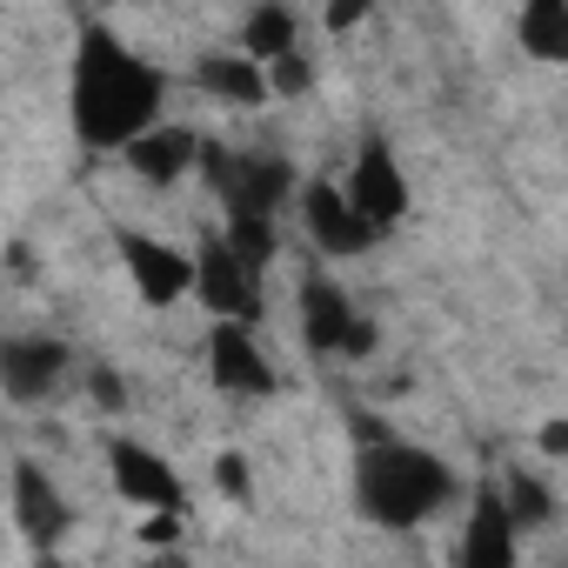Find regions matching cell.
I'll list each match as a JSON object with an SVG mask.
<instances>
[{
	"label": "cell",
	"mask_w": 568,
	"mask_h": 568,
	"mask_svg": "<svg viewBox=\"0 0 568 568\" xmlns=\"http://www.w3.org/2000/svg\"><path fill=\"white\" fill-rule=\"evenodd\" d=\"M355 501L382 528H422L448 501V462L408 442H375L355 468Z\"/></svg>",
	"instance_id": "obj_2"
},
{
	"label": "cell",
	"mask_w": 568,
	"mask_h": 568,
	"mask_svg": "<svg viewBox=\"0 0 568 568\" xmlns=\"http://www.w3.org/2000/svg\"><path fill=\"white\" fill-rule=\"evenodd\" d=\"M508 481H515V495H508V515H515V528L541 521V515H548V495L535 488V475H508Z\"/></svg>",
	"instance_id": "obj_18"
},
{
	"label": "cell",
	"mask_w": 568,
	"mask_h": 568,
	"mask_svg": "<svg viewBox=\"0 0 568 568\" xmlns=\"http://www.w3.org/2000/svg\"><path fill=\"white\" fill-rule=\"evenodd\" d=\"M201 154H207V148H201L187 128H154V134H141V141L128 148V168H134L141 181H161V187H168V181H181L187 161H201Z\"/></svg>",
	"instance_id": "obj_15"
},
{
	"label": "cell",
	"mask_w": 568,
	"mask_h": 568,
	"mask_svg": "<svg viewBox=\"0 0 568 568\" xmlns=\"http://www.w3.org/2000/svg\"><path fill=\"white\" fill-rule=\"evenodd\" d=\"M302 328H308V342L322 348V355H368L375 348V328L342 302V288L335 281H302Z\"/></svg>",
	"instance_id": "obj_6"
},
{
	"label": "cell",
	"mask_w": 568,
	"mask_h": 568,
	"mask_svg": "<svg viewBox=\"0 0 568 568\" xmlns=\"http://www.w3.org/2000/svg\"><path fill=\"white\" fill-rule=\"evenodd\" d=\"M521 48L535 61H568V8L561 0H535L521 14Z\"/></svg>",
	"instance_id": "obj_16"
},
{
	"label": "cell",
	"mask_w": 568,
	"mask_h": 568,
	"mask_svg": "<svg viewBox=\"0 0 568 568\" xmlns=\"http://www.w3.org/2000/svg\"><path fill=\"white\" fill-rule=\"evenodd\" d=\"M161 94H168L161 68H148L101 21L81 28V54H74V134L88 148H134L141 134H154Z\"/></svg>",
	"instance_id": "obj_1"
},
{
	"label": "cell",
	"mask_w": 568,
	"mask_h": 568,
	"mask_svg": "<svg viewBox=\"0 0 568 568\" xmlns=\"http://www.w3.org/2000/svg\"><path fill=\"white\" fill-rule=\"evenodd\" d=\"M94 402H101V408H121V382H114V368L94 375Z\"/></svg>",
	"instance_id": "obj_20"
},
{
	"label": "cell",
	"mask_w": 568,
	"mask_h": 568,
	"mask_svg": "<svg viewBox=\"0 0 568 568\" xmlns=\"http://www.w3.org/2000/svg\"><path fill=\"white\" fill-rule=\"evenodd\" d=\"M194 288H201V302H207L221 322H247V315L261 308V267H247V261L227 247V234H207V241L194 247Z\"/></svg>",
	"instance_id": "obj_4"
},
{
	"label": "cell",
	"mask_w": 568,
	"mask_h": 568,
	"mask_svg": "<svg viewBox=\"0 0 568 568\" xmlns=\"http://www.w3.org/2000/svg\"><path fill=\"white\" fill-rule=\"evenodd\" d=\"M221 488H227V495H247V468H241V455H221Z\"/></svg>",
	"instance_id": "obj_19"
},
{
	"label": "cell",
	"mask_w": 568,
	"mask_h": 568,
	"mask_svg": "<svg viewBox=\"0 0 568 568\" xmlns=\"http://www.w3.org/2000/svg\"><path fill=\"white\" fill-rule=\"evenodd\" d=\"M241 54H254L261 68L288 61V54H295V14H288V8H254V14H247V48H241Z\"/></svg>",
	"instance_id": "obj_17"
},
{
	"label": "cell",
	"mask_w": 568,
	"mask_h": 568,
	"mask_svg": "<svg viewBox=\"0 0 568 568\" xmlns=\"http://www.w3.org/2000/svg\"><path fill=\"white\" fill-rule=\"evenodd\" d=\"M302 221H308V234H315L322 254H362V247H375V227H368V221L348 207V194L328 187V181L302 187Z\"/></svg>",
	"instance_id": "obj_8"
},
{
	"label": "cell",
	"mask_w": 568,
	"mask_h": 568,
	"mask_svg": "<svg viewBox=\"0 0 568 568\" xmlns=\"http://www.w3.org/2000/svg\"><path fill=\"white\" fill-rule=\"evenodd\" d=\"M348 207L375 227V234H388L402 214H408V181H402V168H395V154L382 148V141H368L362 148V161H355V174H348Z\"/></svg>",
	"instance_id": "obj_5"
},
{
	"label": "cell",
	"mask_w": 568,
	"mask_h": 568,
	"mask_svg": "<svg viewBox=\"0 0 568 568\" xmlns=\"http://www.w3.org/2000/svg\"><path fill=\"white\" fill-rule=\"evenodd\" d=\"M207 368H214V382L234 388V395H267V388H274L267 355L247 342L241 322H221V328H214V342H207Z\"/></svg>",
	"instance_id": "obj_12"
},
{
	"label": "cell",
	"mask_w": 568,
	"mask_h": 568,
	"mask_svg": "<svg viewBox=\"0 0 568 568\" xmlns=\"http://www.w3.org/2000/svg\"><path fill=\"white\" fill-rule=\"evenodd\" d=\"M14 521H21L28 541H54V535L68 528V501L54 495V481H48L34 462L14 468Z\"/></svg>",
	"instance_id": "obj_14"
},
{
	"label": "cell",
	"mask_w": 568,
	"mask_h": 568,
	"mask_svg": "<svg viewBox=\"0 0 568 568\" xmlns=\"http://www.w3.org/2000/svg\"><path fill=\"white\" fill-rule=\"evenodd\" d=\"M194 81H201L214 101H234V108H261V101L274 94V81H267V68H261L254 54H207V61L194 68Z\"/></svg>",
	"instance_id": "obj_13"
},
{
	"label": "cell",
	"mask_w": 568,
	"mask_h": 568,
	"mask_svg": "<svg viewBox=\"0 0 568 568\" xmlns=\"http://www.w3.org/2000/svg\"><path fill=\"white\" fill-rule=\"evenodd\" d=\"M455 568H515V515H508L501 495H481V501L468 508Z\"/></svg>",
	"instance_id": "obj_11"
},
{
	"label": "cell",
	"mask_w": 568,
	"mask_h": 568,
	"mask_svg": "<svg viewBox=\"0 0 568 568\" xmlns=\"http://www.w3.org/2000/svg\"><path fill=\"white\" fill-rule=\"evenodd\" d=\"M121 261H128L134 295L154 302V308H168V302H181L194 288V254H181V247H168L154 234H121Z\"/></svg>",
	"instance_id": "obj_7"
},
{
	"label": "cell",
	"mask_w": 568,
	"mask_h": 568,
	"mask_svg": "<svg viewBox=\"0 0 568 568\" xmlns=\"http://www.w3.org/2000/svg\"><path fill=\"white\" fill-rule=\"evenodd\" d=\"M68 368V348L54 335H14L8 348H0V382H8L14 402H41Z\"/></svg>",
	"instance_id": "obj_10"
},
{
	"label": "cell",
	"mask_w": 568,
	"mask_h": 568,
	"mask_svg": "<svg viewBox=\"0 0 568 568\" xmlns=\"http://www.w3.org/2000/svg\"><path fill=\"white\" fill-rule=\"evenodd\" d=\"M541 442H548V448H555V455H568V422H555V428H548V435H541Z\"/></svg>",
	"instance_id": "obj_21"
},
{
	"label": "cell",
	"mask_w": 568,
	"mask_h": 568,
	"mask_svg": "<svg viewBox=\"0 0 568 568\" xmlns=\"http://www.w3.org/2000/svg\"><path fill=\"white\" fill-rule=\"evenodd\" d=\"M201 168H207V181H214V194H221V207H227V221H274V207L288 201V168H281L274 154H234V148H207L201 154Z\"/></svg>",
	"instance_id": "obj_3"
},
{
	"label": "cell",
	"mask_w": 568,
	"mask_h": 568,
	"mask_svg": "<svg viewBox=\"0 0 568 568\" xmlns=\"http://www.w3.org/2000/svg\"><path fill=\"white\" fill-rule=\"evenodd\" d=\"M41 568H61V561H41Z\"/></svg>",
	"instance_id": "obj_22"
},
{
	"label": "cell",
	"mask_w": 568,
	"mask_h": 568,
	"mask_svg": "<svg viewBox=\"0 0 568 568\" xmlns=\"http://www.w3.org/2000/svg\"><path fill=\"white\" fill-rule=\"evenodd\" d=\"M108 468H114V481H121V495H128V501L161 508V515H174V508H181L174 462H161L154 448H141V442H114V448H108Z\"/></svg>",
	"instance_id": "obj_9"
}]
</instances>
